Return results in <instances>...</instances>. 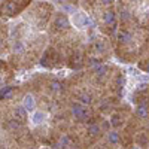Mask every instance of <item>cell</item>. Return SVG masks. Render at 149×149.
<instances>
[{"instance_id":"obj_1","label":"cell","mask_w":149,"mask_h":149,"mask_svg":"<svg viewBox=\"0 0 149 149\" xmlns=\"http://www.w3.org/2000/svg\"><path fill=\"white\" fill-rule=\"evenodd\" d=\"M73 21H74V24H76L78 27H85V26H90V24H91L90 18L86 17V15H84V14L73 15Z\"/></svg>"},{"instance_id":"obj_2","label":"cell","mask_w":149,"mask_h":149,"mask_svg":"<svg viewBox=\"0 0 149 149\" xmlns=\"http://www.w3.org/2000/svg\"><path fill=\"white\" fill-rule=\"evenodd\" d=\"M72 112H73V115L79 118V119H84L88 116V110H86L85 107H82L81 104H73L72 106Z\"/></svg>"},{"instance_id":"obj_3","label":"cell","mask_w":149,"mask_h":149,"mask_svg":"<svg viewBox=\"0 0 149 149\" xmlns=\"http://www.w3.org/2000/svg\"><path fill=\"white\" fill-rule=\"evenodd\" d=\"M14 115H15V119H18L19 122H24V121L27 119V110H26V107L18 106L14 110Z\"/></svg>"},{"instance_id":"obj_4","label":"cell","mask_w":149,"mask_h":149,"mask_svg":"<svg viewBox=\"0 0 149 149\" xmlns=\"http://www.w3.org/2000/svg\"><path fill=\"white\" fill-rule=\"evenodd\" d=\"M34 106H36L34 98H33L30 94H27L26 97H24V107H26V110H27V112H29V110H33Z\"/></svg>"},{"instance_id":"obj_5","label":"cell","mask_w":149,"mask_h":149,"mask_svg":"<svg viewBox=\"0 0 149 149\" xmlns=\"http://www.w3.org/2000/svg\"><path fill=\"white\" fill-rule=\"evenodd\" d=\"M55 27L58 30H63V29H67L69 27V19L66 17H58L55 19Z\"/></svg>"},{"instance_id":"obj_6","label":"cell","mask_w":149,"mask_h":149,"mask_svg":"<svg viewBox=\"0 0 149 149\" xmlns=\"http://www.w3.org/2000/svg\"><path fill=\"white\" fill-rule=\"evenodd\" d=\"M0 97H2V100L3 98H10L12 97V88L10 86H3L2 91H0Z\"/></svg>"},{"instance_id":"obj_7","label":"cell","mask_w":149,"mask_h":149,"mask_svg":"<svg viewBox=\"0 0 149 149\" xmlns=\"http://www.w3.org/2000/svg\"><path fill=\"white\" fill-rule=\"evenodd\" d=\"M19 10V8L17 6V3L15 2H10V3H8V6H6V12L9 15H14L15 12H18Z\"/></svg>"},{"instance_id":"obj_8","label":"cell","mask_w":149,"mask_h":149,"mask_svg":"<svg viewBox=\"0 0 149 149\" xmlns=\"http://www.w3.org/2000/svg\"><path fill=\"white\" fill-rule=\"evenodd\" d=\"M136 112H137V115H139L140 118H146V116H148V106H146V104H139Z\"/></svg>"},{"instance_id":"obj_9","label":"cell","mask_w":149,"mask_h":149,"mask_svg":"<svg viewBox=\"0 0 149 149\" xmlns=\"http://www.w3.org/2000/svg\"><path fill=\"white\" fill-rule=\"evenodd\" d=\"M118 39H119V42H122V43H127V42H130V39H131V34H130L128 31H121V33L118 34Z\"/></svg>"},{"instance_id":"obj_10","label":"cell","mask_w":149,"mask_h":149,"mask_svg":"<svg viewBox=\"0 0 149 149\" xmlns=\"http://www.w3.org/2000/svg\"><path fill=\"white\" fill-rule=\"evenodd\" d=\"M103 19H104V22L106 24H113L115 22V14H113V12H106V14L103 15Z\"/></svg>"},{"instance_id":"obj_11","label":"cell","mask_w":149,"mask_h":149,"mask_svg":"<svg viewBox=\"0 0 149 149\" xmlns=\"http://www.w3.org/2000/svg\"><path fill=\"white\" fill-rule=\"evenodd\" d=\"M43 119H45V113H43V112H36V113L33 115V122H36V124L43 122Z\"/></svg>"},{"instance_id":"obj_12","label":"cell","mask_w":149,"mask_h":149,"mask_svg":"<svg viewBox=\"0 0 149 149\" xmlns=\"http://www.w3.org/2000/svg\"><path fill=\"white\" fill-rule=\"evenodd\" d=\"M121 122H122V118H121L119 115H113V116L110 118V124H112L113 127H119Z\"/></svg>"},{"instance_id":"obj_13","label":"cell","mask_w":149,"mask_h":149,"mask_svg":"<svg viewBox=\"0 0 149 149\" xmlns=\"http://www.w3.org/2000/svg\"><path fill=\"white\" fill-rule=\"evenodd\" d=\"M109 142H110V143H118V142H119V134L115 133V131L109 133Z\"/></svg>"},{"instance_id":"obj_14","label":"cell","mask_w":149,"mask_h":149,"mask_svg":"<svg viewBox=\"0 0 149 149\" xmlns=\"http://www.w3.org/2000/svg\"><path fill=\"white\" fill-rule=\"evenodd\" d=\"M98 133H100V128H98V125H91L90 130H88V134L93 136V137H95V136H98Z\"/></svg>"},{"instance_id":"obj_15","label":"cell","mask_w":149,"mask_h":149,"mask_svg":"<svg viewBox=\"0 0 149 149\" xmlns=\"http://www.w3.org/2000/svg\"><path fill=\"white\" fill-rule=\"evenodd\" d=\"M74 63H76V66H81L82 64V54H76V55H74L73 57V66H74Z\"/></svg>"},{"instance_id":"obj_16","label":"cell","mask_w":149,"mask_h":149,"mask_svg":"<svg viewBox=\"0 0 149 149\" xmlns=\"http://www.w3.org/2000/svg\"><path fill=\"white\" fill-rule=\"evenodd\" d=\"M81 100H82V103H86V104H90L91 103V95L90 94H81Z\"/></svg>"},{"instance_id":"obj_17","label":"cell","mask_w":149,"mask_h":149,"mask_svg":"<svg viewBox=\"0 0 149 149\" xmlns=\"http://www.w3.org/2000/svg\"><path fill=\"white\" fill-rule=\"evenodd\" d=\"M8 125H9V128H10V130H17V128L19 127V122H17V121H9Z\"/></svg>"},{"instance_id":"obj_18","label":"cell","mask_w":149,"mask_h":149,"mask_svg":"<svg viewBox=\"0 0 149 149\" xmlns=\"http://www.w3.org/2000/svg\"><path fill=\"white\" fill-rule=\"evenodd\" d=\"M106 70H107V69H106L104 66H100V67H97V69H95V72H97L98 76H103V74L106 73Z\"/></svg>"},{"instance_id":"obj_19","label":"cell","mask_w":149,"mask_h":149,"mask_svg":"<svg viewBox=\"0 0 149 149\" xmlns=\"http://www.w3.org/2000/svg\"><path fill=\"white\" fill-rule=\"evenodd\" d=\"M51 88L55 90V91H57V90H61V84H60L58 81H52V82H51Z\"/></svg>"},{"instance_id":"obj_20","label":"cell","mask_w":149,"mask_h":149,"mask_svg":"<svg viewBox=\"0 0 149 149\" xmlns=\"http://www.w3.org/2000/svg\"><path fill=\"white\" fill-rule=\"evenodd\" d=\"M14 51H15V52H22V51H24V46L18 42V43L14 45Z\"/></svg>"},{"instance_id":"obj_21","label":"cell","mask_w":149,"mask_h":149,"mask_svg":"<svg viewBox=\"0 0 149 149\" xmlns=\"http://www.w3.org/2000/svg\"><path fill=\"white\" fill-rule=\"evenodd\" d=\"M121 18H122L124 21H125V19H128V18H130V14H128V12H122V14H121Z\"/></svg>"},{"instance_id":"obj_22","label":"cell","mask_w":149,"mask_h":149,"mask_svg":"<svg viewBox=\"0 0 149 149\" xmlns=\"http://www.w3.org/2000/svg\"><path fill=\"white\" fill-rule=\"evenodd\" d=\"M142 67H143V69H145V70H146V72L149 73V61H146V63H143V64H142Z\"/></svg>"},{"instance_id":"obj_23","label":"cell","mask_w":149,"mask_h":149,"mask_svg":"<svg viewBox=\"0 0 149 149\" xmlns=\"http://www.w3.org/2000/svg\"><path fill=\"white\" fill-rule=\"evenodd\" d=\"M124 82H125V79H124L122 76H119V78H118V84H119V85H124Z\"/></svg>"},{"instance_id":"obj_24","label":"cell","mask_w":149,"mask_h":149,"mask_svg":"<svg viewBox=\"0 0 149 149\" xmlns=\"http://www.w3.org/2000/svg\"><path fill=\"white\" fill-rule=\"evenodd\" d=\"M146 17L149 18V10H146Z\"/></svg>"},{"instance_id":"obj_25","label":"cell","mask_w":149,"mask_h":149,"mask_svg":"<svg viewBox=\"0 0 149 149\" xmlns=\"http://www.w3.org/2000/svg\"><path fill=\"white\" fill-rule=\"evenodd\" d=\"M133 149H139V148H133Z\"/></svg>"}]
</instances>
